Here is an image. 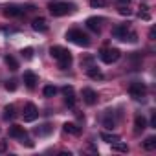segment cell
Masks as SVG:
<instances>
[{"mask_svg":"<svg viewBox=\"0 0 156 156\" xmlns=\"http://www.w3.org/2000/svg\"><path fill=\"white\" fill-rule=\"evenodd\" d=\"M83 99H85L87 105H94V103L98 101V94H96L92 88H85V90H83Z\"/></svg>","mask_w":156,"mask_h":156,"instance_id":"8fae6325","label":"cell"},{"mask_svg":"<svg viewBox=\"0 0 156 156\" xmlns=\"http://www.w3.org/2000/svg\"><path fill=\"white\" fill-rule=\"evenodd\" d=\"M101 22H103L101 17H90V19H87V28L98 33V31L101 30Z\"/></svg>","mask_w":156,"mask_h":156,"instance_id":"30bf717a","label":"cell"},{"mask_svg":"<svg viewBox=\"0 0 156 156\" xmlns=\"http://www.w3.org/2000/svg\"><path fill=\"white\" fill-rule=\"evenodd\" d=\"M6 149H8V143L6 141H0V152H6Z\"/></svg>","mask_w":156,"mask_h":156,"instance_id":"1f68e13d","label":"cell"},{"mask_svg":"<svg viewBox=\"0 0 156 156\" xmlns=\"http://www.w3.org/2000/svg\"><path fill=\"white\" fill-rule=\"evenodd\" d=\"M87 73L92 77V79H103V73H101L96 66H88V68H87Z\"/></svg>","mask_w":156,"mask_h":156,"instance_id":"2e32d148","label":"cell"},{"mask_svg":"<svg viewBox=\"0 0 156 156\" xmlns=\"http://www.w3.org/2000/svg\"><path fill=\"white\" fill-rule=\"evenodd\" d=\"M48 9L53 17H62V15H68V13H73L75 11V6L73 4H68V2H59V0H53V2L48 4Z\"/></svg>","mask_w":156,"mask_h":156,"instance_id":"7a4b0ae2","label":"cell"},{"mask_svg":"<svg viewBox=\"0 0 156 156\" xmlns=\"http://www.w3.org/2000/svg\"><path fill=\"white\" fill-rule=\"evenodd\" d=\"M101 140H103V141H107V143H114V141H118V140H119V136H118V134L101 132Z\"/></svg>","mask_w":156,"mask_h":156,"instance_id":"d6986e66","label":"cell"},{"mask_svg":"<svg viewBox=\"0 0 156 156\" xmlns=\"http://www.w3.org/2000/svg\"><path fill=\"white\" fill-rule=\"evenodd\" d=\"M129 92H130V96H132L134 99H143L145 94H147V87H145L143 83H132V85L129 87Z\"/></svg>","mask_w":156,"mask_h":156,"instance_id":"8992f818","label":"cell"},{"mask_svg":"<svg viewBox=\"0 0 156 156\" xmlns=\"http://www.w3.org/2000/svg\"><path fill=\"white\" fill-rule=\"evenodd\" d=\"M35 132H37L39 136H46V134H50V132H51V127H50V125L46 123V125H42L41 129H37Z\"/></svg>","mask_w":156,"mask_h":156,"instance_id":"484cf974","label":"cell"},{"mask_svg":"<svg viewBox=\"0 0 156 156\" xmlns=\"http://www.w3.org/2000/svg\"><path fill=\"white\" fill-rule=\"evenodd\" d=\"M112 35H114L116 39H119V41H129V42H136V41H138V35H136L134 31H130V30L127 28V24L116 26V28L112 30Z\"/></svg>","mask_w":156,"mask_h":156,"instance_id":"277c9868","label":"cell"},{"mask_svg":"<svg viewBox=\"0 0 156 156\" xmlns=\"http://www.w3.org/2000/svg\"><path fill=\"white\" fill-rule=\"evenodd\" d=\"M140 19H143V20H151V13H149V8H147L145 4L140 8Z\"/></svg>","mask_w":156,"mask_h":156,"instance_id":"7402d4cb","label":"cell"},{"mask_svg":"<svg viewBox=\"0 0 156 156\" xmlns=\"http://www.w3.org/2000/svg\"><path fill=\"white\" fill-rule=\"evenodd\" d=\"M22 81H24V85H26L28 88H35V85H37V75L28 70V72H24V75H22Z\"/></svg>","mask_w":156,"mask_h":156,"instance_id":"9c48e42d","label":"cell"},{"mask_svg":"<svg viewBox=\"0 0 156 156\" xmlns=\"http://www.w3.org/2000/svg\"><path fill=\"white\" fill-rule=\"evenodd\" d=\"M9 136H11V138H19V140H22V138L26 136V130H24V127L13 125V127L9 129Z\"/></svg>","mask_w":156,"mask_h":156,"instance_id":"4fadbf2b","label":"cell"},{"mask_svg":"<svg viewBox=\"0 0 156 156\" xmlns=\"http://www.w3.org/2000/svg\"><path fill=\"white\" fill-rule=\"evenodd\" d=\"M64 96H66L64 103H66L68 107H73V105H75V96H73V92H66Z\"/></svg>","mask_w":156,"mask_h":156,"instance_id":"d4e9b609","label":"cell"},{"mask_svg":"<svg viewBox=\"0 0 156 156\" xmlns=\"http://www.w3.org/2000/svg\"><path fill=\"white\" fill-rule=\"evenodd\" d=\"M50 55L57 61V64H59V68L61 70H68L70 66H72V51L70 50H66V48H62V46H51L50 48Z\"/></svg>","mask_w":156,"mask_h":156,"instance_id":"6da1fadb","label":"cell"},{"mask_svg":"<svg viewBox=\"0 0 156 156\" xmlns=\"http://www.w3.org/2000/svg\"><path fill=\"white\" fill-rule=\"evenodd\" d=\"M22 13H24V9L19 8V6H6L4 8V15L6 17H20Z\"/></svg>","mask_w":156,"mask_h":156,"instance_id":"7c38bea8","label":"cell"},{"mask_svg":"<svg viewBox=\"0 0 156 156\" xmlns=\"http://www.w3.org/2000/svg\"><path fill=\"white\" fill-rule=\"evenodd\" d=\"M20 143H22V145H28V147H33V141H30V140H28L26 136H24V138L20 140Z\"/></svg>","mask_w":156,"mask_h":156,"instance_id":"4dcf8cb0","label":"cell"},{"mask_svg":"<svg viewBox=\"0 0 156 156\" xmlns=\"http://www.w3.org/2000/svg\"><path fill=\"white\" fill-rule=\"evenodd\" d=\"M55 94H57V88L55 87H51V85L44 87V98H53Z\"/></svg>","mask_w":156,"mask_h":156,"instance_id":"cb8c5ba5","label":"cell"},{"mask_svg":"<svg viewBox=\"0 0 156 156\" xmlns=\"http://www.w3.org/2000/svg\"><path fill=\"white\" fill-rule=\"evenodd\" d=\"M118 4H119V6H129L130 0H118Z\"/></svg>","mask_w":156,"mask_h":156,"instance_id":"d6a6232c","label":"cell"},{"mask_svg":"<svg viewBox=\"0 0 156 156\" xmlns=\"http://www.w3.org/2000/svg\"><path fill=\"white\" fill-rule=\"evenodd\" d=\"M15 116H17L15 107H13V105H8V107L4 108V119H8V121H9V119H13Z\"/></svg>","mask_w":156,"mask_h":156,"instance_id":"e0dca14e","label":"cell"},{"mask_svg":"<svg viewBox=\"0 0 156 156\" xmlns=\"http://www.w3.org/2000/svg\"><path fill=\"white\" fill-rule=\"evenodd\" d=\"M6 64H8V66H9V70H13V72H15V70H19V62H17V59H15V57H11V55H8V57H6Z\"/></svg>","mask_w":156,"mask_h":156,"instance_id":"ffe728a7","label":"cell"},{"mask_svg":"<svg viewBox=\"0 0 156 156\" xmlns=\"http://www.w3.org/2000/svg\"><path fill=\"white\" fill-rule=\"evenodd\" d=\"M107 4V0H90V6L92 8H103Z\"/></svg>","mask_w":156,"mask_h":156,"instance_id":"f1b7e54d","label":"cell"},{"mask_svg":"<svg viewBox=\"0 0 156 156\" xmlns=\"http://www.w3.org/2000/svg\"><path fill=\"white\" fill-rule=\"evenodd\" d=\"M99 57H101L103 62L112 64V62H116V61L121 57V51H119L118 48H107V50H103V51L99 53Z\"/></svg>","mask_w":156,"mask_h":156,"instance_id":"5b68a950","label":"cell"},{"mask_svg":"<svg viewBox=\"0 0 156 156\" xmlns=\"http://www.w3.org/2000/svg\"><path fill=\"white\" fill-rule=\"evenodd\" d=\"M62 127H64V130H66L68 134H73V136H79V134H81V129L77 127L75 123H64Z\"/></svg>","mask_w":156,"mask_h":156,"instance_id":"9a60e30c","label":"cell"},{"mask_svg":"<svg viewBox=\"0 0 156 156\" xmlns=\"http://www.w3.org/2000/svg\"><path fill=\"white\" fill-rule=\"evenodd\" d=\"M151 125L156 129V112H152V119H151Z\"/></svg>","mask_w":156,"mask_h":156,"instance_id":"836d02e7","label":"cell"},{"mask_svg":"<svg viewBox=\"0 0 156 156\" xmlns=\"http://www.w3.org/2000/svg\"><path fill=\"white\" fill-rule=\"evenodd\" d=\"M31 28H33L35 31L46 33V31H48V22H46V19H42V17H37V19H33V22H31Z\"/></svg>","mask_w":156,"mask_h":156,"instance_id":"ba28073f","label":"cell"},{"mask_svg":"<svg viewBox=\"0 0 156 156\" xmlns=\"http://www.w3.org/2000/svg\"><path fill=\"white\" fill-rule=\"evenodd\" d=\"M20 53H22V57H24V59H28V61H30V59H33V48H24Z\"/></svg>","mask_w":156,"mask_h":156,"instance_id":"4316f807","label":"cell"},{"mask_svg":"<svg viewBox=\"0 0 156 156\" xmlns=\"http://www.w3.org/2000/svg\"><path fill=\"white\" fill-rule=\"evenodd\" d=\"M103 127H105V129H110V130H112V129L116 127V119H114V118H112L110 114H107V116H105V119H103Z\"/></svg>","mask_w":156,"mask_h":156,"instance_id":"ac0fdd59","label":"cell"},{"mask_svg":"<svg viewBox=\"0 0 156 156\" xmlns=\"http://www.w3.org/2000/svg\"><path fill=\"white\" fill-rule=\"evenodd\" d=\"M66 39H68L70 42L77 44V46H85V48L90 44V39H88V35H87V33H83L81 30H77V28L70 30V31L66 33Z\"/></svg>","mask_w":156,"mask_h":156,"instance_id":"3957f363","label":"cell"},{"mask_svg":"<svg viewBox=\"0 0 156 156\" xmlns=\"http://www.w3.org/2000/svg\"><path fill=\"white\" fill-rule=\"evenodd\" d=\"M143 147H145L147 151H152V149L156 147V138H154V136H149V138L143 141Z\"/></svg>","mask_w":156,"mask_h":156,"instance_id":"44dd1931","label":"cell"},{"mask_svg":"<svg viewBox=\"0 0 156 156\" xmlns=\"http://www.w3.org/2000/svg\"><path fill=\"white\" fill-rule=\"evenodd\" d=\"M6 90H9V92L17 90V81H15V79H9V81L6 83Z\"/></svg>","mask_w":156,"mask_h":156,"instance_id":"83f0119b","label":"cell"},{"mask_svg":"<svg viewBox=\"0 0 156 156\" xmlns=\"http://www.w3.org/2000/svg\"><path fill=\"white\" fill-rule=\"evenodd\" d=\"M119 13H121V15H127V17H129V15H130V9H129L127 6H119Z\"/></svg>","mask_w":156,"mask_h":156,"instance_id":"f546056e","label":"cell"},{"mask_svg":"<svg viewBox=\"0 0 156 156\" xmlns=\"http://www.w3.org/2000/svg\"><path fill=\"white\" fill-rule=\"evenodd\" d=\"M37 118H39V110H37V107H35L33 103H28V105L24 107V121L31 123V121H35Z\"/></svg>","mask_w":156,"mask_h":156,"instance_id":"52a82bcc","label":"cell"},{"mask_svg":"<svg viewBox=\"0 0 156 156\" xmlns=\"http://www.w3.org/2000/svg\"><path fill=\"white\" fill-rule=\"evenodd\" d=\"M134 127H136V129H134L136 132H140V130L147 129V119H145L143 116H140V114H138V116H136V119H134Z\"/></svg>","mask_w":156,"mask_h":156,"instance_id":"5bb4252c","label":"cell"},{"mask_svg":"<svg viewBox=\"0 0 156 156\" xmlns=\"http://www.w3.org/2000/svg\"><path fill=\"white\" fill-rule=\"evenodd\" d=\"M112 149H114V151H121V152H127V151H129V147H127V143H121L119 140L112 143Z\"/></svg>","mask_w":156,"mask_h":156,"instance_id":"603a6c76","label":"cell"}]
</instances>
